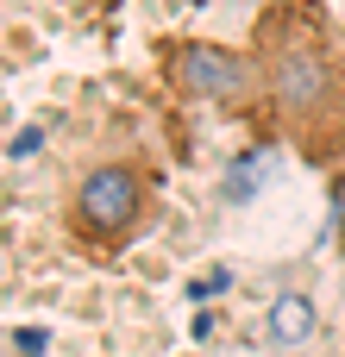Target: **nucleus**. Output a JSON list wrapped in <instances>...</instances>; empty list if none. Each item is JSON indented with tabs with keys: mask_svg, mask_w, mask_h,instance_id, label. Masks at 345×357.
Returning <instances> with one entry per match:
<instances>
[{
	"mask_svg": "<svg viewBox=\"0 0 345 357\" xmlns=\"http://www.w3.org/2000/svg\"><path fill=\"white\" fill-rule=\"evenodd\" d=\"M13 351H19V357H38V351H44V333H13Z\"/></svg>",
	"mask_w": 345,
	"mask_h": 357,
	"instance_id": "nucleus-6",
	"label": "nucleus"
},
{
	"mask_svg": "<svg viewBox=\"0 0 345 357\" xmlns=\"http://www.w3.org/2000/svg\"><path fill=\"white\" fill-rule=\"evenodd\" d=\"M151 226V176L138 163H94L69 201H63V232L88 257H119L138 232Z\"/></svg>",
	"mask_w": 345,
	"mask_h": 357,
	"instance_id": "nucleus-2",
	"label": "nucleus"
},
{
	"mask_svg": "<svg viewBox=\"0 0 345 357\" xmlns=\"http://www.w3.org/2000/svg\"><path fill=\"white\" fill-rule=\"evenodd\" d=\"M251 126L314 169H345V25L327 0H264L251 19Z\"/></svg>",
	"mask_w": 345,
	"mask_h": 357,
	"instance_id": "nucleus-1",
	"label": "nucleus"
},
{
	"mask_svg": "<svg viewBox=\"0 0 345 357\" xmlns=\"http://www.w3.org/2000/svg\"><path fill=\"white\" fill-rule=\"evenodd\" d=\"M163 82L182 100H207V107H226V113H251V94H258L251 50H233V44H214V38L163 44Z\"/></svg>",
	"mask_w": 345,
	"mask_h": 357,
	"instance_id": "nucleus-3",
	"label": "nucleus"
},
{
	"mask_svg": "<svg viewBox=\"0 0 345 357\" xmlns=\"http://www.w3.org/2000/svg\"><path fill=\"white\" fill-rule=\"evenodd\" d=\"M308 326H314V307H308V295H283V301L270 307V339H277V345H295Z\"/></svg>",
	"mask_w": 345,
	"mask_h": 357,
	"instance_id": "nucleus-4",
	"label": "nucleus"
},
{
	"mask_svg": "<svg viewBox=\"0 0 345 357\" xmlns=\"http://www.w3.org/2000/svg\"><path fill=\"white\" fill-rule=\"evenodd\" d=\"M258 157H264V151H245V157H239L233 182H226V201H245V195H251V182H258Z\"/></svg>",
	"mask_w": 345,
	"mask_h": 357,
	"instance_id": "nucleus-5",
	"label": "nucleus"
}]
</instances>
